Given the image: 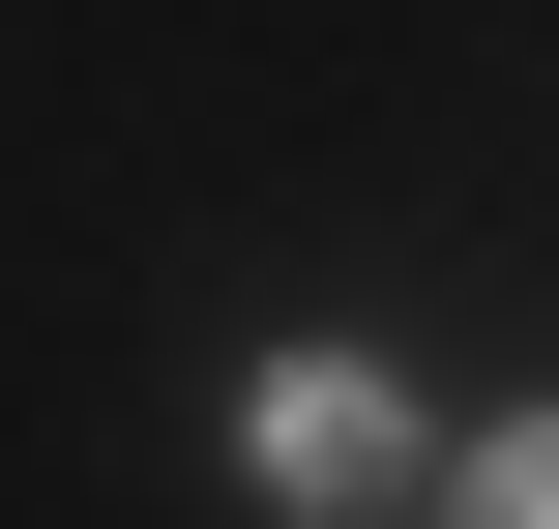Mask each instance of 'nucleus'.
<instances>
[{
  "label": "nucleus",
  "mask_w": 559,
  "mask_h": 529,
  "mask_svg": "<svg viewBox=\"0 0 559 529\" xmlns=\"http://www.w3.org/2000/svg\"><path fill=\"white\" fill-rule=\"evenodd\" d=\"M413 471V383L383 353H265V501H383Z\"/></svg>",
  "instance_id": "f257e3e1"
},
{
  "label": "nucleus",
  "mask_w": 559,
  "mask_h": 529,
  "mask_svg": "<svg viewBox=\"0 0 559 529\" xmlns=\"http://www.w3.org/2000/svg\"><path fill=\"white\" fill-rule=\"evenodd\" d=\"M472 529H559V412H531V442H472Z\"/></svg>",
  "instance_id": "f03ea898"
}]
</instances>
